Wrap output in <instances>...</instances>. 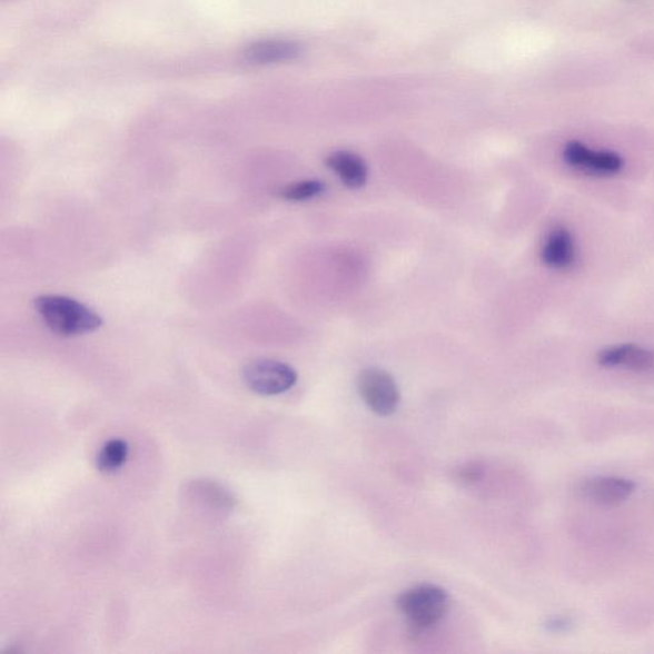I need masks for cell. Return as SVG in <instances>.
<instances>
[{
  "instance_id": "obj_1",
  "label": "cell",
  "mask_w": 654,
  "mask_h": 654,
  "mask_svg": "<svg viewBox=\"0 0 654 654\" xmlns=\"http://www.w3.org/2000/svg\"><path fill=\"white\" fill-rule=\"evenodd\" d=\"M42 321L62 337H79L98 330L102 318L79 300L63 296H41L33 303Z\"/></svg>"
},
{
  "instance_id": "obj_2",
  "label": "cell",
  "mask_w": 654,
  "mask_h": 654,
  "mask_svg": "<svg viewBox=\"0 0 654 654\" xmlns=\"http://www.w3.org/2000/svg\"><path fill=\"white\" fill-rule=\"evenodd\" d=\"M397 605L415 630L426 631L442 622L449 610L450 598L438 585L422 584L403 592Z\"/></svg>"
},
{
  "instance_id": "obj_3",
  "label": "cell",
  "mask_w": 654,
  "mask_h": 654,
  "mask_svg": "<svg viewBox=\"0 0 654 654\" xmlns=\"http://www.w3.org/2000/svg\"><path fill=\"white\" fill-rule=\"evenodd\" d=\"M246 385L256 394L272 397L291 389L297 383L295 368L275 359H257L246 366Z\"/></svg>"
},
{
  "instance_id": "obj_4",
  "label": "cell",
  "mask_w": 654,
  "mask_h": 654,
  "mask_svg": "<svg viewBox=\"0 0 654 654\" xmlns=\"http://www.w3.org/2000/svg\"><path fill=\"white\" fill-rule=\"evenodd\" d=\"M360 398L378 416H390L398 409L400 393L392 375L378 368L360 373L357 380Z\"/></svg>"
},
{
  "instance_id": "obj_5",
  "label": "cell",
  "mask_w": 654,
  "mask_h": 654,
  "mask_svg": "<svg viewBox=\"0 0 654 654\" xmlns=\"http://www.w3.org/2000/svg\"><path fill=\"white\" fill-rule=\"evenodd\" d=\"M567 166L595 176H613L623 169L624 161L613 151L592 150L582 142L572 141L564 148Z\"/></svg>"
},
{
  "instance_id": "obj_6",
  "label": "cell",
  "mask_w": 654,
  "mask_h": 654,
  "mask_svg": "<svg viewBox=\"0 0 654 654\" xmlns=\"http://www.w3.org/2000/svg\"><path fill=\"white\" fill-rule=\"evenodd\" d=\"M245 59L256 66L291 62L304 54L299 42L287 39H268L252 42L245 49Z\"/></svg>"
},
{
  "instance_id": "obj_7",
  "label": "cell",
  "mask_w": 654,
  "mask_h": 654,
  "mask_svg": "<svg viewBox=\"0 0 654 654\" xmlns=\"http://www.w3.org/2000/svg\"><path fill=\"white\" fill-rule=\"evenodd\" d=\"M600 365L608 368H626L641 374H654V350L623 344L600 353Z\"/></svg>"
},
{
  "instance_id": "obj_8",
  "label": "cell",
  "mask_w": 654,
  "mask_h": 654,
  "mask_svg": "<svg viewBox=\"0 0 654 654\" xmlns=\"http://www.w3.org/2000/svg\"><path fill=\"white\" fill-rule=\"evenodd\" d=\"M632 480L620 477H596L585 480L581 487L582 495L587 501L613 506L622 504L634 493Z\"/></svg>"
},
{
  "instance_id": "obj_9",
  "label": "cell",
  "mask_w": 654,
  "mask_h": 654,
  "mask_svg": "<svg viewBox=\"0 0 654 654\" xmlns=\"http://www.w3.org/2000/svg\"><path fill=\"white\" fill-rule=\"evenodd\" d=\"M541 256L548 268L556 270L571 268L575 261V246L571 231L563 227L551 230L542 247Z\"/></svg>"
},
{
  "instance_id": "obj_10",
  "label": "cell",
  "mask_w": 654,
  "mask_h": 654,
  "mask_svg": "<svg viewBox=\"0 0 654 654\" xmlns=\"http://www.w3.org/2000/svg\"><path fill=\"white\" fill-rule=\"evenodd\" d=\"M326 166L340 178L344 186L350 189L363 188L367 182L366 162L355 152L334 151L326 158Z\"/></svg>"
},
{
  "instance_id": "obj_11",
  "label": "cell",
  "mask_w": 654,
  "mask_h": 654,
  "mask_svg": "<svg viewBox=\"0 0 654 654\" xmlns=\"http://www.w3.org/2000/svg\"><path fill=\"white\" fill-rule=\"evenodd\" d=\"M128 458V444L122 438H111L101 447L98 458V469L113 473L125 466Z\"/></svg>"
},
{
  "instance_id": "obj_12",
  "label": "cell",
  "mask_w": 654,
  "mask_h": 654,
  "mask_svg": "<svg viewBox=\"0 0 654 654\" xmlns=\"http://www.w3.org/2000/svg\"><path fill=\"white\" fill-rule=\"evenodd\" d=\"M325 185L320 180L308 179L284 187L280 196L284 200L291 202H303L315 199L316 196L324 192Z\"/></svg>"
},
{
  "instance_id": "obj_13",
  "label": "cell",
  "mask_w": 654,
  "mask_h": 654,
  "mask_svg": "<svg viewBox=\"0 0 654 654\" xmlns=\"http://www.w3.org/2000/svg\"><path fill=\"white\" fill-rule=\"evenodd\" d=\"M480 477L482 469L478 466H475V464L463 467L458 470V478L464 482V484H475Z\"/></svg>"
},
{
  "instance_id": "obj_14",
  "label": "cell",
  "mask_w": 654,
  "mask_h": 654,
  "mask_svg": "<svg viewBox=\"0 0 654 654\" xmlns=\"http://www.w3.org/2000/svg\"><path fill=\"white\" fill-rule=\"evenodd\" d=\"M547 625L549 627V631H553V632H565V631L569 630V627H571V623L566 622V620H564V618L553 620V622H551Z\"/></svg>"
}]
</instances>
